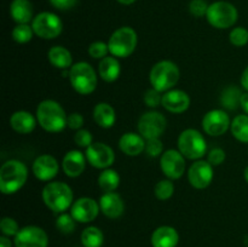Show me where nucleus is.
Instances as JSON below:
<instances>
[{"label": "nucleus", "mask_w": 248, "mask_h": 247, "mask_svg": "<svg viewBox=\"0 0 248 247\" xmlns=\"http://www.w3.org/2000/svg\"><path fill=\"white\" fill-rule=\"evenodd\" d=\"M35 114L38 124L46 132L58 133L67 127V113L55 99L41 101L36 107Z\"/></svg>", "instance_id": "f257e3e1"}, {"label": "nucleus", "mask_w": 248, "mask_h": 247, "mask_svg": "<svg viewBox=\"0 0 248 247\" xmlns=\"http://www.w3.org/2000/svg\"><path fill=\"white\" fill-rule=\"evenodd\" d=\"M28 179V167L19 160L11 159L0 167V191L12 195L21 190Z\"/></svg>", "instance_id": "f03ea898"}, {"label": "nucleus", "mask_w": 248, "mask_h": 247, "mask_svg": "<svg viewBox=\"0 0 248 247\" xmlns=\"http://www.w3.org/2000/svg\"><path fill=\"white\" fill-rule=\"evenodd\" d=\"M41 198L47 208L56 213H63L72 207L74 193L64 182H48L41 191Z\"/></svg>", "instance_id": "7ed1b4c3"}, {"label": "nucleus", "mask_w": 248, "mask_h": 247, "mask_svg": "<svg viewBox=\"0 0 248 247\" xmlns=\"http://www.w3.org/2000/svg\"><path fill=\"white\" fill-rule=\"evenodd\" d=\"M181 72L178 65L169 60L155 63L149 73V81L153 89L159 92H167L173 89L178 82Z\"/></svg>", "instance_id": "20e7f679"}, {"label": "nucleus", "mask_w": 248, "mask_h": 247, "mask_svg": "<svg viewBox=\"0 0 248 247\" xmlns=\"http://www.w3.org/2000/svg\"><path fill=\"white\" fill-rule=\"evenodd\" d=\"M69 80L73 89L82 96L93 93L98 85L97 73L90 63L78 62L69 69Z\"/></svg>", "instance_id": "39448f33"}, {"label": "nucleus", "mask_w": 248, "mask_h": 247, "mask_svg": "<svg viewBox=\"0 0 248 247\" xmlns=\"http://www.w3.org/2000/svg\"><path fill=\"white\" fill-rule=\"evenodd\" d=\"M138 35L131 27H120L113 31L108 40L109 53L116 58H126L135 52Z\"/></svg>", "instance_id": "423d86ee"}, {"label": "nucleus", "mask_w": 248, "mask_h": 247, "mask_svg": "<svg viewBox=\"0 0 248 247\" xmlns=\"http://www.w3.org/2000/svg\"><path fill=\"white\" fill-rule=\"evenodd\" d=\"M177 144L179 152L186 159L189 160H201V157H203V155L207 153V143L205 137L195 128H186L182 131Z\"/></svg>", "instance_id": "0eeeda50"}, {"label": "nucleus", "mask_w": 248, "mask_h": 247, "mask_svg": "<svg viewBox=\"0 0 248 247\" xmlns=\"http://www.w3.org/2000/svg\"><path fill=\"white\" fill-rule=\"evenodd\" d=\"M207 22L217 29L232 28L239 18V11L229 1H215L210 4L206 14Z\"/></svg>", "instance_id": "6e6552de"}, {"label": "nucleus", "mask_w": 248, "mask_h": 247, "mask_svg": "<svg viewBox=\"0 0 248 247\" xmlns=\"http://www.w3.org/2000/svg\"><path fill=\"white\" fill-rule=\"evenodd\" d=\"M34 34L45 40H52L61 35L63 31V23L56 14L43 11L36 15L31 21Z\"/></svg>", "instance_id": "1a4fd4ad"}, {"label": "nucleus", "mask_w": 248, "mask_h": 247, "mask_svg": "<svg viewBox=\"0 0 248 247\" xmlns=\"http://www.w3.org/2000/svg\"><path fill=\"white\" fill-rule=\"evenodd\" d=\"M166 118L160 111L150 110L142 114V116L138 119L137 130L138 133L145 139H152L161 137L166 130Z\"/></svg>", "instance_id": "9d476101"}, {"label": "nucleus", "mask_w": 248, "mask_h": 247, "mask_svg": "<svg viewBox=\"0 0 248 247\" xmlns=\"http://www.w3.org/2000/svg\"><path fill=\"white\" fill-rule=\"evenodd\" d=\"M160 167L165 176L171 181L182 178L186 172V157L179 150L167 149L160 157Z\"/></svg>", "instance_id": "9b49d317"}, {"label": "nucleus", "mask_w": 248, "mask_h": 247, "mask_svg": "<svg viewBox=\"0 0 248 247\" xmlns=\"http://www.w3.org/2000/svg\"><path fill=\"white\" fill-rule=\"evenodd\" d=\"M85 155L87 162L98 170L109 169L115 161V153L113 148L102 142L92 143L90 147L86 148Z\"/></svg>", "instance_id": "f8f14e48"}, {"label": "nucleus", "mask_w": 248, "mask_h": 247, "mask_svg": "<svg viewBox=\"0 0 248 247\" xmlns=\"http://www.w3.org/2000/svg\"><path fill=\"white\" fill-rule=\"evenodd\" d=\"M232 126L229 114L223 109H212L202 118V128L208 136L219 137L224 135Z\"/></svg>", "instance_id": "ddd939ff"}, {"label": "nucleus", "mask_w": 248, "mask_h": 247, "mask_svg": "<svg viewBox=\"0 0 248 247\" xmlns=\"http://www.w3.org/2000/svg\"><path fill=\"white\" fill-rule=\"evenodd\" d=\"M14 245L15 247H47L48 235L43 228L26 225L14 237Z\"/></svg>", "instance_id": "4468645a"}, {"label": "nucleus", "mask_w": 248, "mask_h": 247, "mask_svg": "<svg viewBox=\"0 0 248 247\" xmlns=\"http://www.w3.org/2000/svg\"><path fill=\"white\" fill-rule=\"evenodd\" d=\"M101 208L98 201L89 196H82L75 200L70 207V215L78 223H91L98 217Z\"/></svg>", "instance_id": "2eb2a0df"}, {"label": "nucleus", "mask_w": 248, "mask_h": 247, "mask_svg": "<svg viewBox=\"0 0 248 247\" xmlns=\"http://www.w3.org/2000/svg\"><path fill=\"white\" fill-rule=\"evenodd\" d=\"M188 181L195 189H205L213 181V166L207 160H196L188 171Z\"/></svg>", "instance_id": "dca6fc26"}, {"label": "nucleus", "mask_w": 248, "mask_h": 247, "mask_svg": "<svg viewBox=\"0 0 248 247\" xmlns=\"http://www.w3.org/2000/svg\"><path fill=\"white\" fill-rule=\"evenodd\" d=\"M31 171L35 178L43 182H50L60 172V164L57 159L50 154L39 155L31 165Z\"/></svg>", "instance_id": "f3484780"}, {"label": "nucleus", "mask_w": 248, "mask_h": 247, "mask_svg": "<svg viewBox=\"0 0 248 247\" xmlns=\"http://www.w3.org/2000/svg\"><path fill=\"white\" fill-rule=\"evenodd\" d=\"M161 106L172 114H182L190 107V97L183 90L172 89L162 94Z\"/></svg>", "instance_id": "a211bd4d"}, {"label": "nucleus", "mask_w": 248, "mask_h": 247, "mask_svg": "<svg viewBox=\"0 0 248 247\" xmlns=\"http://www.w3.org/2000/svg\"><path fill=\"white\" fill-rule=\"evenodd\" d=\"M98 203L101 212L110 219H116V218L121 217L125 211V202L120 194L115 193V191L104 193L99 198Z\"/></svg>", "instance_id": "6ab92c4d"}, {"label": "nucleus", "mask_w": 248, "mask_h": 247, "mask_svg": "<svg viewBox=\"0 0 248 247\" xmlns=\"http://www.w3.org/2000/svg\"><path fill=\"white\" fill-rule=\"evenodd\" d=\"M86 155L78 149L67 152L62 160V169L65 176L70 178H77L81 176L86 167Z\"/></svg>", "instance_id": "aec40b11"}, {"label": "nucleus", "mask_w": 248, "mask_h": 247, "mask_svg": "<svg viewBox=\"0 0 248 247\" xmlns=\"http://www.w3.org/2000/svg\"><path fill=\"white\" fill-rule=\"evenodd\" d=\"M145 139L143 136L136 132H126L119 139V148L128 156H138L145 150Z\"/></svg>", "instance_id": "412c9836"}, {"label": "nucleus", "mask_w": 248, "mask_h": 247, "mask_svg": "<svg viewBox=\"0 0 248 247\" xmlns=\"http://www.w3.org/2000/svg\"><path fill=\"white\" fill-rule=\"evenodd\" d=\"M36 124H38L36 116H34L31 111L17 110L10 116V126L19 135L31 133L35 130Z\"/></svg>", "instance_id": "4be33fe9"}, {"label": "nucleus", "mask_w": 248, "mask_h": 247, "mask_svg": "<svg viewBox=\"0 0 248 247\" xmlns=\"http://www.w3.org/2000/svg\"><path fill=\"white\" fill-rule=\"evenodd\" d=\"M150 242L153 247H177L179 234L171 225H161L153 232Z\"/></svg>", "instance_id": "5701e85b"}, {"label": "nucleus", "mask_w": 248, "mask_h": 247, "mask_svg": "<svg viewBox=\"0 0 248 247\" xmlns=\"http://www.w3.org/2000/svg\"><path fill=\"white\" fill-rule=\"evenodd\" d=\"M10 15L17 24H29L34 18L33 4L31 0H12L10 4Z\"/></svg>", "instance_id": "b1692460"}, {"label": "nucleus", "mask_w": 248, "mask_h": 247, "mask_svg": "<svg viewBox=\"0 0 248 247\" xmlns=\"http://www.w3.org/2000/svg\"><path fill=\"white\" fill-rule=\"evenodd\" d=\"M93 120L99 127L110 128L116 121V111L107 102H99L93 108Z\"/></svg>", "instance_id": "393cba45"}, {"label": "nucleus", "mask_w": 248, "mask_h": 247, "mask_svg": "<svg viewBox=\"0 0 248 247\" xmlns=\"http://www.w3.org/2000/svg\"><path fill=\"white\" fill-rule=\"evenodd\" d=\"M121 73L120 62L114 56H107L98 64V75L106 82H114L119 79Z\"/></svg>", "instance_id": "a878e982"}, {"label": "nucleus", "mask_w": 248, "mask_h": 247, "mask_svg": "<svg viewBox=\"0 0 248 247\" xmlns=\"http://www.w3.org/2000/svg\"><path fill=\"white\" fill-rule=\"evenodd\" d=\"M47 58L51 64L61 70L70 69L73 65V56L64 46H52L47 52Z\"/></svg>", "instance_id": "bb28decb"}, {"label": "nucleus", "mask_w": 248, "mask_h": 247, "mask_svg": "<svg viewBox=\"0 0 248 247\" xmlns=\"http://www.w3.org/2000/svg\"><path fill=\"white\" fill-rule=\"evenodd\" d=\"M97 182L101 190H103L104 193L115 191L120 185V174L118 173V171L109 167V169L102 170Z\"/></svg>", "instance_id": "cd10ccee"}, {"label": "nucleus", "mask_w": 248, "mask_h": 247, "mask_svg": "<svg viewBox=\"0 0 248 247\" xmlns=\"http://www.w3.org/2000/svg\"><path fill=\"white\" fill-rule=\"evenodd\" d=\"M81 244L84 247H102L104 244V234L98 227L90 225L81 232Z\"/></svg>", "instance_id": "c85d7f7f"}, {"label": "nucleus", "mask_w": 248, "mask_h": 247, "mask_svg": "<svg viewBox=\"0 0 248 247\" xmlns=\"http://www.w3.org/2000/svg\"><path fill=\"white\" fill-rule=\"evenodd\" d=\"M232 136L235 139L241 143H248V115L247 114H241L236 115L232 121L230 126Z\"/></svg>", "instance_id": "c756f323"}, {"label": "nucleus", "mask_w": 248, "mask_h": 247, "mask_svg": "<svg viewBox=\"0 0 248 247\" xmlns=\"http://www.w3.org/2000/svg\"><path fill=\"white\" fill-rule=\"evenodd\" d=\"M242 92L240 89L235 86H229L222 92L220 94V104L224 107L225 109L229 110H235L240 107V101H241Z\"/></svg>", "instance_id": "7c9ffc66"}, {"label": "nucleus", "mask_w": 248, "mask_h": 247, "mask_svg": "<svg viewBox=\"0 0 248 247\" xmlns=\"http://www.w3.org/2000/svg\"><path fill=\"white\" fill-rule=\"evenodd\" d=\"M174 194V184L171 179H161L154 186V195L157 200L166 201Z\"/></svg>", "instance_id": "2f4dec72"}, {"label": "nucleus", "mask_w": 248, "mask_h": 247, "mask_svg": "<svg viewBox=\"0 0 248 247\" xmlns=\"http://www.w3.org/2000/svg\"><path fill=\"white\" fill-rule=\"evenodd\" d=\"M77 220L74 219L70 213H60V216L56 219V228L58 229V232H61L62 234L68 235L74 232L75 227H77Z\"/></svg>", "instance_id": "473e14b6"}, {"label": "nucleus", "mask_w": 248, "mask_h": 247, "mask_svg": "<svg viewBox=\"0 0 248 247\" xmlns=\"http://www.w3.org/2000/svg\"><path fill=\"white\" fill-rule=\"evenodd\" d=\"M34 31L33 27L29 24H17L12 29V39L17 44H27L33 39Z\"/></svg>", "instance_id": "72a5a7b5"}, {"label": "nucleus", "mask_w": 248, "mask_h": 247, "mask_svg": "<svg viewBox=\"0 0 248 247\" xmlns=\"http://www.w3.org/2000/svg\"><path fill=\"white\" fill-rule=\"evenodd\" d=\"M229 41L236 47H244L248 44V31L244 27H235L230 31Z\"/></svg>", "instance_id": "f704fd0d"}, {"label": "nucleus", "mask_w": 248, "mask_h": 247, "mask_svg": "<svg viewBox=\"0 0 248 247\" xmlns=\"http://www.w3.org/2000/svg\"><path fill=\"white\" fill-rule=\"evenodd\" d=\"M87 51H89V55L94 60H103L109 53L108 43H104V41L101 40L93 41V43L90 44Z\"/></svg>", "instance_id": "c9c22d12"}, {"label": "nucleus", "mask_w": 248, "mask_h": 247, "mask_svg": "<svg viewBox=\"0 0 248 247\" xmlns=\"http://www.w3.org/2000/svg\"><path fill=\"white\" fill-rule=\"evenodd\" d=\"M19 225L18 223L16 222V219L11 217H4L1 220H0V230H1L2 235L7 237L16 236L17 232H19Z\"/></svg>", "instance_id": "e433bc0d"}, {"label": "nucleus", "mask_w": 248, "mask_h": 247, "mask_svg": "<svg viewBox=\"0 0 248 247\" xmlns=\"http://www.w3.org/2000/svg\"><path fill=\"white\" fill-rule=\"evenodd\" d=\"M143 101H144L145 106L149 107V108H157L162 103V94L161 92H159L157 90L152 87V89L145 91Z\"/></svg>", "instance_id": "4c0bfd02"}, {"label": "nucleus", "mask_w": 248, "mask_h": 247, "mask_svg": "<svg viewBox=\"0 0 248 247\" xmlns=\"http://www.w3.org/2000/svg\"><path fill=\"white\" fill-rule=\"evenodd\" d=\"M145 153L149 156L156 157L162 155L164 153V144L160 138H152V139H147L145 143Z\"/></svg>", "instance_id": "58836bf2"}, {"label": "nucleus", "mask_w": 248, "mask_h": 247, "mask_svg": "<svg viewBox=\"0 0 248 247\" xmlns=\"http://www.w3.org/2000/svg\"><path fill=\"white\" fill-rule=\"evenodd\" d=\"M74 142L79 147L87 148L93 143V137H92V133L89 130H86V128H80L74 135Z\"/></svg>", "instance_id": "ea45409f"}, {"label": "nucleus", "mask_w": 248, "mask_h": 247, "mask_svg": "<svg viewBox=\"0 0 248 247\" xmlns=\"http://www.w3.org/2000/svg\"><path fill=\"white\" fill-rule=\"evenodd\" d=\"M210 5L206 0H191L189 2V12L195 17H203L207 14Z\"/></svg>", "instance_id": "a19ab883"}, {"label": "nucleus", "mask_w": 248, "mask_h": 247, "mask_svg": "<svg viewBox=\"0 0 248 247\" xmlns=\"http://www.w3.org/2000/svg\"><path fill=\"white\" fill-rule=\"evenodd\" d=\"M225 157H227V154H225V152L222 148H213V149L208 152L207 161L212 166H219V165H222L225 161Z\"/></svg>", "instance_id": "79ce46f5"}, {"label": "nucleus", "mask_w": 248, "mask_h": 247, "mask_svg": "<svg viewBox=\"0 0 248 247\" xmlns=\"http://www.w3.org/2000/svg\"><path fill=\"white\" fill-rule=\"evenodd\" d=\"M84 116H82V114L80 113H70L69 115H68V121H67V126L69 128H72V130H80V128H82V126H84Z\"/></svg>", "instance_id": "37998d69"}, {"label": "nucleus", "mask_w": 248, "mask_h": 247, "mask_svg": "<svg viewBox=\"0 0 248 247\" xmlns=\"http://www.w3.org/2000/svg\"><path fill=\"white\" fill-rule=\"evenodd\" d=\"M48 1L55 9L61 10V11H67V10L73 9L77 5L78 0H48Z\"/></svg>", "instance_id": "c03bdc74"}, {"label": "nucleus", "mask_w": 248, "mask_h": 247, "mask_svg": "<svg viewBox=\"0 0 248 247\" xmlns=\"http://www.w3.org/2000/svg\"><path fill=\"white\" fill-rule=\"evenodd\" d=\"M240 82H241V86L246 90V92H248V65L245 68L244 72H242Z\"/></svg>", "instance_id": "a18cd8bd"}, {"label": "nucleus", "mask_w": 248, "mask_h": 247, "mask_svg": "<svg viewBox=\"0 0 248 247\" xmlns=\"http://www.w3.org/2000/svg\"><path fill=\"white\" fill-rule=\"evenodd\" d=\"M240 107H241L242 110L245 111V114L248 115V92L242 93L241 101H240Z\"/></svg>", "instance_id": "49530a36"}, {"label": "nucleus", "mask_w": 248, "mask_h": 247, "mask_svg": "<svg viewBox=\"0 0 248 247\" xmlns=\"http://www.w3.org/2000/svg\"><path fill=\"white\" fill-rule=\"evenodd\" d=\"M0 247H12V242L10 240V237L1 235L0 236Z\"/></svg>", "instance_id": "de8ad7c7"}, {"label": "nucleus", "mask_w": 248, "mask_h": 247, "mask_svg": "<svg viewBox=\"0 0 248 247\" xmlns=\"http://www.w3.org/2000/svg\"><path fill=\"white\" fill-rule=\"evenodd\" d=\"M116 1L123 5H132L133 2H136V0H116Z\"/></svg>", "instance_id": "09e8293b"}, {"label": "nucleus", "mask_w": 248, "mask_h": 247, "mask_svg": "<svg viewBox=\"0 0 248 247\" xmlns=\"http://www.w3.org/2000/svg\"><path fill=\"white\" fill-rule=\"evenodd\" d=\"M244 177H245V181L248 183V166H246V169H245L244 171Z\"/></svg>", "instance_id": "8fccbe9b"}]
</instances>
